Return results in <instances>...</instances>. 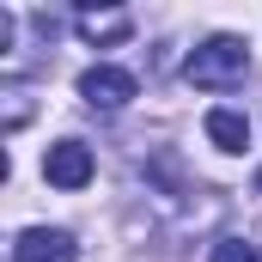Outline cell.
Masks as SVG:
<instances>
[{"label":"cell","mask_w":262,"mask_h":262,"mask_svg":"<svg viewBox=\"0 0 262 262\" xmlns=\"http://www.w3.org/2000/svg\"><path fill=\"white\" fill-rule=\"evenodd\" d=\"M244 73H250V43L244 37H207L195 55L183 61V79L201 85V92H232Z\"/></svg>","instance_id":"1"},{"label":"cell","mask_w":262,"mask_h":262,"mask_svg":"<svg viewBox=\"0 0 262 262\" xmlns=\"http://www.w3.org/2000/svg\"><path fill=\"white\" fill-rule=\"evenodd\" d=\"M92 171H98V165H92V146H85V140H55V146L43 152V177H49L55 189H85Z\"/></svg>","instance_id":"2"},{"label":"cell","mask_w":262,"mask_h":262,"mask_svg":"<svg viewBox=\"0 0 262 262\" xmlns=\"http://www.w3.org/2000/svg\"><path fill=\"white\" fill-rule=\"evenodd\" d=\"M134 92H140V85H134L128 67H85V73H79V98H85L92 110H122Z\"/></svg>","instance_id":"3"},{"label":"cell","mask_w":262,"mask_h":262,"mask_svg":"<svg viewBox=\"0 0 262 262\" xmlns=\"http://www.w3.org/2000/svg\"><path fill=\"white\" fill-rule=\"evenodd\" d=\"M73 256H79L73 232H49V226H31L12 244V262H73Z\"/></svg>","instance_id":"4"},{"label":"cell","mask_w":262,"mask_h":262,"mask_svg":"<svg viewBox=\"0 0 262 262\" xmlns=\"http://www.w3.org/2000/svg\"><path fill=\"white\" fill-rule=\"evenodd\" d=\"M207 140H213L220 152H244V146H250V122H244L238 110H207Z\"/></svg>","instance_id":"5"},{"label":"cell","mask_w":262,"mask_h":262,"mask_svg":"<svg viewBox=\"0 0 262 262\" xmlns=\"http://www.w3.org/2000/svg\"><path fill=\"white\" fill-rule=\"evenodd\" d=\"M73 25H79V37H85V43H122V37L134 31L128 12H79Z\"/></svg>","instance_id":"6"},{"label":"cell","mask_w":262,"mask_h":262,"mask_svg":"<svg viewBox=\"0 0 262 262\" xmlns=\"http://www.w3.org/2000/svg\"><path fill=\"white\" fill-rule=\"evenodd\" d=\"M207 262H262V256H256V244H244V238H220L207 250Z\"/></svg>","instance_id":"7"},{"label":"cell","mask_w":262,"mask_h":262,"mask_svg":"<svg viewBox=\"0 0 262 262\" xmlns=\"http://www.w3.org/2000/svg\"><path fill=\"white\" fill-rule=\"evenodd\" d=\"M256 189H262V177H256Z\"/></svg>","instance_id":"8"}]
</instances>
